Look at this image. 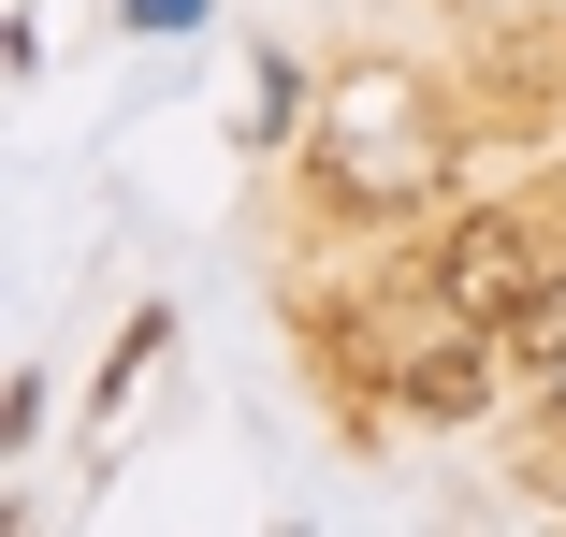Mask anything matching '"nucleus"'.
I'll return each mask as SVG.
<instances>
[{
	"label": "nucleus",
	"instance_id": "obj_4",
	"mask_svg": "<svg viewBox=\"0 0 566 537\" xmlns=\"http://www.w3.org/2000/svg\"><path fill=\"white\" fill-rule=\"evenodd\" d=\"M494 335H509V364H523V378H566V262H552L509 319H494Z\"/></svg>",
	"mask_w": 566,
	"mask_h": 537
},
{
	"label": "nucleus",
	"instance_id": "obj_1",
	"mask_svg": "<svg viewBox=\"0 0 566 537\" xmlns=\"http://www.w3.org/2000/svg\"><path fill=\"white\" fill-rule=\"evenodd\" d=\"M305 146H319V189L349 203V219H421V203L450 189V160H465V117H450L421 73L364 59V73H334Z\"/></svg>",
	"mask_w": 566,
	"mask_h": 537
},
{
	"label": "nucleus",
	"instance_id": "obj_3",
	"mask_svg": "<svg viewBox=\"0 0 566 537\" xmlns=\"http://www.w3.org/2000/svg\"><path fill=\"white\" fill-rule=\"evenodd\" d=\"M494 364H509L494 319H436V335L407 349V378H392V407H407V421H480V407H494Z\"/></svg>",
	"mask_w": 566,
	"mask_h": 537
},
{
	"label": "nucleus",
	"instance_id": "obj_2",
	"mask_svg": "<svg viewBox=\"0 0 566 537\" xmlns=\"http://www.w3.org/2000/svg\"><path fill=\"white\" fill-rule=\"evenodd\" d=\"M537 276H552V233L509 219V203H480V219H450V233L421 248V305H436V319H509Z\"/></svg>",
	"mask_w": 566,
	"mask_h": 537
},
{
	"label": "nucleus",
	"instance_id": "obj_5",
	"mask_svg": "<svg viewBox=\"0 0 566 537\" xmlns=\"http://www.w3.org/2000/svg\"><path fill=\"white\" fill-rule=\"evenodd\" d=\"M160 349H175V305H132V335H117V364H102V392H87V421H117V407H132V378H146Z\"/></svg>",
	"mask_w": 566,
	"mask_h": 537
}]
</instances>
